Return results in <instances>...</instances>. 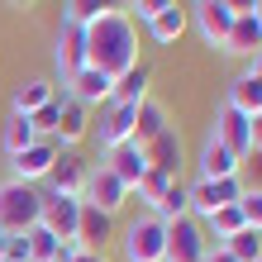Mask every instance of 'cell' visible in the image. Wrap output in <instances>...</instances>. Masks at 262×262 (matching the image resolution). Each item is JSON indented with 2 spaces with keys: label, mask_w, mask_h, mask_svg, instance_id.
Segmentation results:
<instances>
[{
  "label": "cell",
  "mask_w": 262,
  "mask_h": 262,
  "mask_svg": "<svg viewBox=\"0 0 262 262\" xmlns=\"http://www.w3.org/2000/svg\"><path fill=\"white\" fill-rule=\"evenodd\" d=\"M138 62V24L129 14H105V19L86 24V67L115 76H124Z\"/></svg>",
  "instance_id": "cell-1"
},
{
  "label": "cell",
  "mask_w": 262,
  "mask_h": 262,
  "mask_svg": "<svg viewBox=\"0 0 262 262\" xmlns=\"http://www.w3.org/2000/svg\"><path fill=\"white\" fill-rule=\"evenodd\" d=\"M38 220H43V186L0 181V229L5 234H29Z\"/></svg>",
  "instance_id": "cell-2"
},
{
  "label": "cell",
  "mask_w": 262,
  "mask_h": 262,
  "mask_svg": "<svg viewBox=\"0 0 262 262\" xmlns=\"http://www.w3.org/2000/svg\"><path fill=\"white\" fill-rule=\"evenodd\" d=\"M119 257L124 262H162L167 257V224L152 214H138L119 238Z\"/></svg>",
  "instance_id": "cell-3"
},
{
  "label": "cell",
  "mask_w": 262,
  "mask_h": 262,
  "mask_svg": "<svg viewBox=\"0 0 262 262\" xmlns=\"http://www.w3.org/2000/svg\"><path fill=\"white\" fill-rule=\"evenodd\" d=\"M243 191H248V186H243V177H224V181H200V177H195L191 186H186V195H191V220H200V224H205L214 210L238 205V200H243Z\"/></svg>",
  "instance_id": "cell-4"
},
{
  "label": "cell",
  "mask_w": 262,
  "mask_h": 262,
  "mask_svg": "<svg viewBox=\"0 0 262 262\" xmlns=\"http://www.w3.org/2000/svg\"><path fill=\"white\" fill-rule=\"evenodd\" d=\"M134 119H138V105H124V100L100 105V124H91L96 148H100V152H115V148L134 143Z\"/></svg>",
  "instance_id": "cell-5"
},
{
  "label": "cell",
  "mask_w": 262,
  "mask_h": 262,
  "mask_svg": "<svg viewBox=\"0 0 262 262\" xmlns=\"http://www.w3.org/2000/svg\"><path fill=\"white\" fill-rule=\"evenodd\" d=\"M91 124H96L91 110H86L81 100L67 96V86H57V129L48 138H53L57 148H76V143H86V138H91Z\"/></svg>",
  "instance_id": "cell-6"
},
{
  "label": "cell",
  "mask_w": 262,
  "mask_h": 262,
  "mask_svg": "<svg viewBox=\"0 0 262 262\" xmlns=\"http://www.w3.org/2000/svg\"><path fill=\"white\" fill-rule=\"evenodd\" d=\"M210 253V238H205V224L200 220H172L167 224V257L162 262H205Z\"/></svg>",
  "instance_id": "cell-7"
},
{
  "label": "cell",
  "mask_w": 262,
  "mask_h": 262,
  "mask_svg": "<svg viewBox=\"0 0 262 262\" xmlns=\"http://www.w3.org/2000/svg\"><path fill=\"white\" fill-rule=\"evenodd\" d=\"M186 19H191V29L200 34L205 48H220L224 53V38H229V29H234V10H224L220 0H191Z\"/></svg>",
  "instance_id": "cell-8"
},
{
  "label": "cell",
  "mask_w": 262,
  "mask_h": 262,
  "mask_svg": "<svg viewBox=\"0 0 262 262\" xmlns=\"http://www.w3.org/2000/svg\"><path fill=\"white\" fill-rule=\"evenodd\" d=\"M86 177H91V162L76 148H62V152H57V162H53V172L43 177V191H48V195H76V200H81Z\"/></svg>",
  "instance_id": "cell-9"
},
{
  "label": "cell",
  "mask_w": 262,
  "mask_h": 262,
  "mask_svg": "<svg viewBox=\"0 0 262 262\" xmlns=\"http://www.w3.org/2000/svg\"><path fill=\"white\" fill-rule=\"evenodd\" d=\"M57 148L53 138H38V143H29L24 152H14L10 158V181H24V186H43V177L53 172V162H57Z\"/></svg>",
  "instance_id": "cell-10"
},
{
  "label": "cell",
  "mask_w": 262,
  "mask_h": 262,
  "mask_svg": "<svg viewBox=\"0 0 262 262\" xmlns=\"http://www.w3.org/2000/svg\"><path fill=\"white\" fill-rule=\"evenodd\" d=\"M129 186H124V181H119L115 172H110V167H91V177H86V191H81V200H86V205H96V210H105V214H119V210H124L129 205Z\"/></svg>",
  "instance_id": "cell-11"
},
{
  "label": "cell",
  "mask_w": 262,
  "mask_h": 262,
  "mask_svg": "<svg viewBox=\"0 0 262 262\" xmlns=\"http://www.w3.org/2000/svg\"><path fill=\"white\" fill-rule=\"evenodd\" d=\"M53 67H57V76H62V86L86 67V24L62 19V29H57V43H53Z\"/></svg>",
  "instance_id": "cell-12"
},
{
  "label": "cell",
  "mask_w": 262,
  "mask_h": 262,
  "mask_svg": "<svg viewBox=\"0 0 262 262\" xmlns=\"http://www.w3.org/2000/svg\"><path fill=\"white\" fill-rule=\"evenodd\" d=\"M195 177L200 181H224V177H243V162L229 152L220 138H214L210 129H205V143H200V152H195Z\"/></svg>",
  "instance_id": "cell-13"
},
{
  "label": "cell",
  "mask_w": 262,
  "mask_h": 262,
  "mask_svg": "<svg viewBox=\"0 0 262 262\" xmlns=\"http://www.w3.org/2000/svg\"><path fill=\"white\" fill-rule=\"evenodd\" d=\"M210 134L220 138V143L234 152V158L243 162L253 152V143H248V115L243 110H234V105H220V110H214V124H210Z\"/></svg>",
  "instance_id": "cell-14"
},
{
  "label": "cell",
  "mask_w": 262,
  "mask_h": 262,
  "mask_svg": "<svg viewBox=\"0 0 262 262\" xmlns=\"http://www.w3.org/2000/svg\"><path fill=\"white\" fill-rule=\"evenodd\" d=\"M76 220H81V200H76V195H48V191H43V229H48V234L53 238H76Z\"/></svg>",
  "instance_id": "cell-15"
},
{
  "label": "cell",
  "mask_w": 262,
  "mask_h": 262,
  "mask_svg": "<svg viewBox=\"0 0 262 262\" xmlns=\"http://www.w3.org/2000/svg\"><path fill=\"white\" fill-rule=\"evenodd\" d=\"M143 152H148V167H152V172H162V177L181 181V167H186V143H181V129L158 134Z\"/></svg>",
  "instance_id": "cell-16"
},
{
  "label": "cell",
  "mask_w": 262,
  "mask_h": 262,
  "mask_svg": "<svg viewBox=\"0 0 262 262\" xmlns=\"http://www.w3.org/2000/svg\"><path fill=\"white\" fill-rule=\"evenodd\" d=\"M67 96L72 100H81L86 110H100V105H110V96H115V81L105 72H96V67H81L67 81Z\"/></svg>",
  "instance_id": "cell-17"
},
{
  "label": "cell",
  "mask_w": 262,
  "mask_h": 262,
  "mask_svg": "<svg viewBox=\"0 0 262 262\" xmlns=\"http://www.w3.org/2000/svg\"><path fill=\"white\" fill-rule=\"evenodd\" d=\"M115 238V214H105L96 205H86L81 200V220H76V243L91 253H105V243Z\"/></svg>",
  "instance_id": "cell-18"
},
{
  "label": "cell",
  "mask_w": 262,
  "mask_h": 262,
  "mask_svg": "<svg viewBox=\"0 0 262 262\" xmlns=\"http://www.w3.org/2000/svg\"><path fill=\"white\" fill-rule=\"evenodd\" d=\"M224 53L229 57H262V19L257 14H234V29L224 38Z\"/></svg>",
  "instance_id": "cell-19"
},
{
  "label": "cell",
  "mask_w": 262,
  "mask_h": 262,
  "mask_svg": "<svg viewBox=\"0 0 262 262\" xmlns=\"http://www.w3.org/2000/svg\"><path fill=\"white\" fill-rule=\"evenodd\" d=\"M105 167H110V172H115L119 181H124L129 191H134L138 181H143V177L152 172V167H148V152L138 148V143H124V148H115V152H105Z\"/></svg>",
  "instance_id": "cell-20"
},
{
  "label": "cell",
  "mask_w": 262,
  "mask_h": 262,
  "mask_svg": "<svg viewBox=\"0 0 262 262\" xmlns=\"http://www.w3.org/2000/svg\"><path fill=\"white\" fill-rule=\"evenodd\" d=\"M53 96H57V86L43 81V76L19 81V86H14V96H10V115H38L43 105H53Z\"/></svg>",
  "instance_id": "cell-21"
},
{
  "label": "cell",
  "mask_w": 262,
  "mask_h": 262,
  "mask_svg": "<svg viewBox=\"0 0 262 262\" xmlns=\"http://www.w3.org/2000/svg\"><path fill=\"white\" fill-rule=\"evenodd\" d=\"M224 105H234V110H243V115H262V81L243 67L234 81H229V91H224Z\"/></svg>",
  "instance_id": "cell-22"
},
{
  "label": "cell",
  "mask_w": 262,
  "mask_h": 262,
  "mask_svg": "<svg viewBox=\"0 0 262 262\" xmlns=\"http://www.w3.org/2000/svg\"><path fill=\"white\" fill-rule=\"evenodd\" d=\"M148 86H152V67L138 57V62L124 72V76H115V96L110 100H124V105H143L148 100Z\"/></svg>",
  "instance_id": "cell-23"
},
{
  "label": "cell",
  "mask_w": 262,
  "mask_h": 262,
  "mask_svg": "<svg viewBox=\"0 0 262 262\" xmlns=\"http://www.w3.org/2000/svg\"><path fill=\"white\" fill-rule=\"evenodd\" d=\"M167 129H172V115H167L162 105L148 96L143 105H138V119H134V143H138V148H148L152 138H158V134H167Z\"/></svg>",
  "instance_id": "cell-24"
},
{
  "label": "cell",
  "mask_w": 262,
  "mask_h": 262,
  "mask_svg": "<svg viewBox=\"0 0 262 262\" xmlns=\"http://www.w3.org/2000/svg\"><path fill=\"white\" fill-rule=\"evenodd\" d=\"M186 29H191L186 10L172 5V10H162L158 19H148V38H152V43H162V48H172V43H181V34H186Z\"/></svg>",
  "instance_id": "cell-25"
},
{
  "label": "cell",
  "mask_w": 262,
  "mask_h": 262,
  "mask_svg": "<svg viewBox=\"0 0 262 262\" xmlns=\"http://www.w3.org/2000/svg\"><path fill=\"white\" fill-rule=\"evenodd\" d=\"M105 14H124V0H62V19L72 24H96Z\"/></svg>",
  "instance_id": "cell-26"
},
{
  "label": "cell",
  "mask_w": 262,
  "mask_h": 262,
  "mask_svg": "<svg viewBox=\"0 0 262 262\" xmlns=\"http://www.w3.org/2000/svg\"><path fill=\"white\" fill-rule=\"evenodd\" d=\"M29 143H38V129L29 115H10L5 129H0V148H5V158H14V152H24Z\"/></svg>",
  "instance_id": "cell-27"
},
{
  "label": "cell",
  "mask_w": 262,
  "mask_h": 262,
  "mask_svg": "<svg viewBox=\"0 0 262 262\" xmlns=\"http://www.w3.org/2000/svg\"><path fill=\"white\" fill-rule=\"evenodd\" d=\"M148 214H152V220H162V224L186 220V214H191V195H186V186H181V181H172V186L162 191L158 205H148Z\"/></svg>",
  "instance_id": "cell-28"
},
{
  "label": "cell",
  "mask_w": 262,
  "mask_h": 262,
  "mask_svg": "<svg viewBox=\"0 0 262 262\" xmlns=\"http://www.w3.org/2000/svg\"><path fill=\"white\" fill-rule=\"evenodd\" d=\"M224 253L234 257V262H257V257H262V234H257V229H248V224H243L238 234H234V238L224 243Z\"/></svg>",
  "instance_id": "cell-29"
},
{
  "label": "cell",
  "mask_w": 262,
  "mask_h": 262,
  "mask_svg": "<svg viewBox=\"0 0 262 262\" xmlns=\"http://www.w3.org/2000/svg\"><path fill=\"white\" fill-rule=\"evenodd\" d=\"M167 186H172V177H162V172H148V177H143V181H138V186H134V195L143 200V205H158Z\"/></svg>",
  "instance_id": "cell-30"
},
{
  "label": "cell",
  "mask_w": 262,
  "mask_h": 262,
  "mask_svg": "<svg viewBox=\"0 0 262 262\" xmlns=\"http://www.w3.org/2000/svg\"><path fill=\"white\" fill-rule=\"evenodd\" d=\"M172 5H177V0H129L124 14H129V19H138V24H148V19H158V14L172 10Z\"/></svg>",
  "instance_id": "cell-31"
},
{
  "label": "cell",
  "mask_w": 262,
  "mask_h": 262,
  "mask_svg": "<svg viewBox=\"0 0 262 262\" xmlns=\"http://www.w3.org/2000/svg\"><path fill=\"white\" fill-rule=\"evenodd\" d=\"M238 210H243V224H248V229H257V234H262V191H243Z\"/></svg>",
  "instance_id": "cell-32"
},
{
  "label": "cell",
  "mask_w": 262,
  "mask_h": 262,
  "mask_svg": "<svg viewBox=\"0 0 262 262\" xmlns=\"http://www.w3.org/2000/svg\"><path fill=\"white\" fill-rule=\"evenodd\" d=\"M34 119V129H38V138H48L53 129H57V96H53V105H43L38 115H29Z\"/></svg>",
  "instance_id": "cell-33"
},
{
  "label": "cell",
  "mask_w": 262,
  "mask_h": 262,
  "mask_svg": "<svg viewBox=\"0 0 262 262\" xmlns=\"http://www.w3.org/2000/svg\"><path fill=\"white\" fill-rule=\"evenodd\" d=\"M0 262H34V257H29V238H24V234H10V243H5V253H0Z\"/></svg>",
  "instance_id": "cell-34"
},
{
  "label": "cell",
  "mask_w": 262,
  "mask_h": 262,
  "mask_svg": "<svg viewBox=\"0 0 262 262\" xmlns=\"http://www.w3.org/2000/svg\"><path fill=\"white\" fill-rule=\"evenodd\" d=\"M248 143H253V152H262V115L248 119Z\"/></svg>",
  "instance_id": "cell-35"
},
{
  "label": "cell",
  "mask_w": 262,
  "mask_h": 262,
  "mask_svg": "<svg viewBox=\"0 0 262 262\" xmlns=\"http://www.w3.org/2000/svg\"><path fill=\"white\" fill-rule=\"evenodd\" d=\"M220 5H224V10H234V14H253L257 0H220Z\"/></svg>",
  "instance_id": "cell-36"
},
{
  "label": "cell",
  "mask_w": 262,
  "mask_h": 262,
  "mask_svg": "<svg viewBox=\"0 0 262 262\" xmlns=\"http://www.w3.org/2000/svg\"><path fill=\"white\" fill-rule=\"evenodd\" d=\"M72 262H110V257H105V253H91V248H81V253H76Z\"/></svg>",
  "instance_id": "cell-37"
},
{
  "label": "cell",
  "mask_w": 262,
  "mask_h": 262,
  "mask_svg": "<svg viewBox=\"0 0 262 262\" xmlns=\"http://www.w3.org/2000/svg\"><path fill=\"white\" fill-rule=\"evenodd\" d=\"M205 262H234V257H229L224 248H210V253H205Z\"/></svg>",
  "instance_id": "cell-38"
},
{
  "label": "cell",
  "mask_w": 262,
  "mask_h": 262,
  "mask_svg": "<svg viewBox=\"0 0 262 262\" xmlns=\"http://www.w3.org/2000/svg\"><path fill=\"white\" fill-rule=\"evenodd\" d=\"M248 72H253L257 81H262V57H253V62H248Z\"/></svg>",
  "instance_id": "cell-39"
},
{
  "label": "cell",
  "mask_w": 262,
  "mask_h": 262,
  "mask_svg": "<svg viewBox=\"0 0 262 262\" xmlns=\"http://www.w3.org/2000/svg\"><path fill=\"white\" fill-rule=\"evenodd\" d=\"M5 243H10V234H5V229H0V253H5Z\"/></svg>",
  "instance_id": "cell-40"
},
{
  "label": "cell",
  "mask_w": 262,
  "mask_h": 262,
  "mask_svg": "<svg viewBox=\"0 0 262 262\" xmlns=\"http://www.w3.org/2000/svg\"><path fill=\"white\" fill-rule=\"evenodd\" d=\"M253 14H257V19H262V0H257V5H253Z\"/></svg>",
  "instance_id": "cell-41"
},
{
  "label": "cell",
  "mask_w": 262,
  "mask_h": 262,
  "mask_svg": "<svg viewBox=\"0 0 262 262\" xmlns=\"http://www.w3.org/2000/svg\"><path fill=\"white\" fill-rule=\"evenodd\" d=\"M10 5H34V0H10Z\"/></svg>",
  "instance_id": "cell-42"
},
{
  "label": "cell",
  "mask_w": 262,
  "mask_h": 262,
  "mask_svg": "<svg viewBox=\"0 0 262 262\" xmlns=\"http://www.w3.org/2000/svg\"><path fill=\"white\" fill-rule=\"evenodd\" d=\"M124 10H129V0H124Z\"/></svg>",
  "instance_id": "cell-43"
},
{
  "label": "cell",
  "mask_w": 262,
  "mask_h": 262,
  "mask_svg": "<svg viewBox=\"0 0 262 262\" xmlns=\"http://www.w3.org/2000/svg\"><path fill=\"white\" fill-rule=\"evenodd\" d=\"M257 262H262V257H257Z\"/></svg>",
  "instance_id": "cell-44"
}]
</instances>
